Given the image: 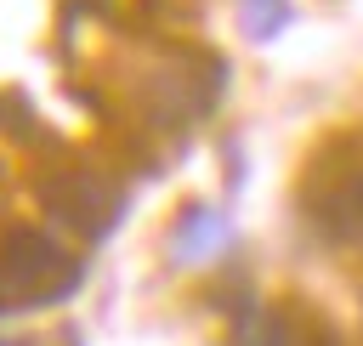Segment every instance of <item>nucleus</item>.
Wrapping results in <instances>:
<instances>
[{
	"label": "nucleus",
	"mask_w": 363,
	"mask_h": 346,
	"mask_svg": "<svg viewBox=\"0 0 363 346\" xmlns=\"http://www.w3.org/2000/svg\"><path fill=\"white\" fill-rule=\"evenodd\" d=\"M79 278H85V267L74 255H62L45 233H11L0 244V312L51 306V301L74 295Z\"/></svg>",
	"instance_id": "obj_1"
},
{
	"label": "nucleus",
	"mask_w": 363,
	"mask_h": 346,
	"mask_svg": "<svg viewBox=\"0 0 363 346\" xmlns=\"http://www.w3.org/2000/svg\"><path fill=\"white\" fill-rule=\"evenodd\" d=\"M312 227L329 238V244H363V170L340 187H329L318 204H312Z\"/></svg>",
	"instance_id": "obj_2"
},
{
	"label": "nucleus",
	"mask_w": 363,
	"mask_h": 346,
	"mask_svg": "<svg viewBox=\"0 0 363 346\" xmlns=\"http://www.w3.org/2000/svg\"><path fill=\"white\" fill-rule=\"evenodd\" d=\"M238 346H335V335H318L301 323V318H284V312H244L238 318Z\"/></svg>",
	"instance_id": "obj_3"
},
{
	"label": "nucleus",
	"mask_w": 363,
	"mask_h": 346,
	"mask_svg": "<svg viewBox=\"0 0 363 346\" xmlns=\"http://www.w3.org/2000/svg\"><path fill=\"white\" fill-rule=\"evenodd\" d=\"M210 244H221V221H210L204 210H193V221L182 227V238H176V250H182V255L193 261V255H204Z\"/></svg>",
	"instance_id": "obj_4"
}]
</instances>
